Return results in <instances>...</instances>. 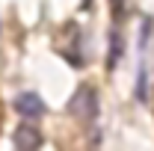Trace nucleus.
Here are the masks:
<instances>
[{"mask_svg":"<svg viewBox=\"0 0 154 151\" xmlns=\"http://www.w3.org/2000/svg\"><path fill=\"white\" fill-rule=\"evenodd\" d=\"M71 113L77 119H83V122H92L98 116V95L95 89H89V86H80L71 98Z\"/></svg>","mask_w":154,"mask_h":151,"instance_id":"nucleus-1","label":"nucleus"},{"mask_svg":"<svg viewBox=\"0 0 154 151\" xmlns=\"http://www.w3.org/2000/svg\"><path fill=\"white\" fill-rule=\"evenodd\" d=\"M12 142H15L18 151H36L38 145H42V133H38V128H33V125H18L15 133H12Z\"/></svg>","mask_w":154,"mask_h":151,"instance_id":"nucleus-2","label":"nucleus"},{"mask_svg":"<svg viewBox=\"0 0 154 151\" xmlns=\"http://www.w3.org/2000/svg\"><path fill=\"white\" fill-rule=\"evenodd\" d=\"M15 110L24 119H38V116H45V104H42V98L36 92H24L15 98Z\"/></svg>","mask_w":154,"mask_h":151,"instance_id":"nucleus-3","label":"nucleus"},{"mask_svg":"<svg viewBox=\"0 0 154 151\" xmlns=\"http://www.w3.org/2000/svg\"><path fill=\"white\" fill-rule=\"evenodd\" d=\"M122 54H125V36H122V30L116 27V30H110V48H107V68H116V65L122 62Z\"/></svg>","mask_w":154,"mask_h":151,"instance_id":"nucleus-4","label":"nucleus"},{"mask_svg":"<svg viewBox=\"0 0 154 151\" xmlns=\"http://www.w3.org/2000/svg\"><path fill=\"white\" fill-rule=\"evenodd\" d=\"M125 3H128V0H110V6H113V15H116V21H122V18H125Z\"/></svg>","mask_w":154,"mask_h":151,"instance_id":"nucleus-5","label":"nucleus"},{"mask_svg":"<svg viewBox=\"0 0 154 151\" xmlns=\"http://www.w3.org/2000/svg\"><path fill=\"white\" fill-rule=\"evenodd\" d=\"M83 6H86V9H89V6H92V0H83Z\"/></svg>","mask_w":154,"mask_h":151,"instance_id":"nucleus-6","label":"nucleus"}]
</instances>
